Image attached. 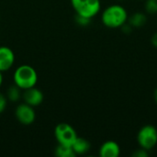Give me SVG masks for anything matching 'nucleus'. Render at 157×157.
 <instances>
[{"label": "nucleus", "instance_id": "nucleus-12", "mask_svg": "<svg viewBox=\"0 0 157 157\" xmlns=\"http://www.w3.org/2000/svg\"><path fill=\"white\" fill-rule=\"evenodd\" d=\"M54 155L57 157H75L76 155L71 146L58 144L54 150Z\"/></svg>", "mask_w": 157, "mask_h": 157}, {"label": "nucleus", "instance_id": "nucleus-14", "mask_svg": "<svg viewBox=\"0 0 157 157\" xmlns=\"http://www.w3.org/2000/svg\"><path fill=\"white\" fill-rule=\"evenodd\" d=\"M144 8L148 14H157V0H145Z\"/></svg>", "mask_w": 157, "mask_h": 157}, {"label": "nucleus", "instance_id": "nucleus-4", "mask_svg": "<svg viewBox=\"0 0 157 157\" xmlns=\"http://www.w3.org/2000/svg\"><path fill=\"white\" fill-rule=\"evenodd\" d=\"M137 142L141 148L152 150L157 144V129L151 124L143 126L137 134Z\"/></svg>", "mask_w": 157, "mask_h": 157}, {"label": "nucleus", "instance_id": "nucleus-9", "mask_svg": "<svg viewBox=\"0 0 157 157\" xmlns=\"http://www.w3.org/2000/svg\"><path fill=\"white\" fill-rule=\"evenodd\" d=\"M98 154L101 157H118L121 155V147L115 141H106L101 144Z\"/></svg>", "mask_w": 157, "mask_h": 157}, {"label": "nucleus", "instance_id": "nucleus-20", "mask_svg": "<svg viewBox=\"0 0 157 157\" xmlns=\"http://www.w3.org/2000/svg\"><path fill=\"white\" fill-rule=\"evenodd\" d=\"M3 84V72L0 71V87Z\"/></svg>", "mask_w": 157, "mask_h": 157}, {"label": "nucleus", "instance_id": "nucleus-1", "mask_svg": "<svg viewBox=\"0 0 157 157\" xmlns=\"http://www.w3.org/2000/svg\"><path fill=\"white\" fill-rule=\"evenodd\" d=\"M103 25L109 29L121 28L128 21V13L121 5H111L105 8L101 15Z\"/></svg>", "mask_w": 157, "mask_h": 157}, {"label": "nucleus", "instance_id": "nucleus-7", "mask_svg": "<svg viewBox=\"0 0 157 157\" xmlns=\"http://www.w3.org/2000/svg\"><path fill=\"white\" fill-rule=\"evenodd\" d=\"M23 91L24 92L22 94V98H23L24 102L27 103L28 105L34 108V107L40 106L43 102L44 95L40 89L33 86Z\"/></svg>", "mask_w": 157, "mask_h": 157}, {"label": "nucleus", "instance_id": "nucleus-6", "mask_svg": "<svg viewBox=\"0 0 157 157\" xmlns=\"http://www.w3.org/2000/svg\"><path fill=\"white\" fill-rule=\"evenodd\" d=\"M15 116L17 121L23 125H30L36 119V113L33 107L25 102L17 106L15 109Z\"/></svg>", "mask_w": 157, "mask_h": 157}, {"label": "nucleus", "instance_id": "nucleus-15", "mask_svg": "<svg viewBox=\"0 0 157 157\" xmlns=\"http://www.w3.org/2000/svg\"><path fill=\"white\" fill-rule=\"evenodd\" d=\"M7 106V98L0 93V114L3 113Z\"/></svg>", "mask_w": 157, "mask_h": 157}, {"label": "nucleus", "instance_id": "nucleus-5", "mask_svg": "<svg viewBox=\"0 0 157 157\" xmlns=\"http://www.w3.org/2000/svg\"><path fill=\"white\" fill-rule=\"evenodd\" d=\"M54 137L58 144L72 146L75 139L77 138V133L73 126L68 123H59L54 129Z\"/></svg>", "mask_w": 157, "mask_h": 157}, {"label": "nucleus", "instance_id": "nucleus-16", "mask_svg": "<svg viewBox=\"0 0 157 157\" xmlns=\"http://www.w3.org/2000/svg\"><path fill=\"white\" fill-rule=\"evenodd\" d=\"M75 20H76L77 24L80 25V26H87L91 21L90 18H87V17H82V16H78V15H76Z\"/></svg>", "mask_w": 157, "mask_h": 157}, {"label": "nucleus", "instance_id": "nucleus-8", "mask_svg": "<svg viewBox=\"0 0 157 157\" xmlns=\"http://www.w3.org/2000/svg\"><path fill=\"white\" fill-rule=\"evenodd\" d=\"M15 63L14 52L6 46H0V71H8Z\"/></svg>", "mask_w": 157, "mask_h": 157}, {"label": "nucleus", "instance_id": "nucleus-3", "mask_svg": "<svg viewBox=\"0 0 157 157\" xmlns=\"http://www.w3.org/2000/svg\"><path fill=\"white\" fill-rule=\"evenodd\" d=\"M71 5L76 15L92 19L101 8L100 0H71Z\"/></svg>", "mask_w": 157, "mask_h": 157}, {"label": "nucleus", "instance_id": "nucleus-2", "mask_svg": "<svg viewBox=\"0 0 157 157\" xmlns=\"http://www.w3.org/2000/svg\"><path fill=\"white\" fill-rule=\"evenodd\" d=\"M13 80L14 84L21 90H26L36 86L38 82V74L32 66L22 64L16 68L13 75Z\"/></svg>", "mask_w": 157, "mask_h": 157}, {"label": "nucleus", "instance_id": "nucleus-18", "mask_svg": "<svg viewBox=\"0 0 157 157\" xmlns=\"http://www.w3.org/2000/svg\"><path fill=\"white\" fill-rule=\"evenodd\" d=\"M151 43L155 48H157V32L154 33L151 37Z\"/></svg>", "mask_w": 157, "mask_h": 157}, {"label": "nucleus", "instance_id": "nucleus-10", "mask_svg": "<svg viewBox=\"0 0 157 157\" xmlns=\"http://www.w3.org/2000/svg\"><path fill=\"white\" fill-rule=\"evenodd\" d=\"M71 147L76 155H82L89 152L91 144L89 141H87L86 139L77 136V138L75 139V141L74 142Z\"/></svg>", "mask_w": 157, "mask_h": 157}, {"label": "nucleus", "instance_id": "nucleus-13", "mask_svg": "<svg viewBox=\"0 0 157 157\" xmlns=\"http://www.w3.org/2000/svg\"><path fill=\"white\" fill-rule=\"evenodd\" d=\"M21 96H22L21 89L17 86H16L15 84L13 86H9V88L7 89L6 98H7V100H9V101L17 102L20 99Z\"/></svg>", "mask_w": 157, "mask_h": 157}, {"label": "nucleus", "instance_id": "nucleus-17", "mask_svg": "<svg viewBox=\"0 0 157 157\" xmlns=\"http://www.w3.org/2000/svg\"><path fill=\"white\" fill-rule=\"evenodd\" d=\"M149 155V153L147 150L144 149V148H141L136 150L133 154H132V156L134 157H147Z\"/></svg>", "mask_w": 157, "mask_h": 157}, {"label": "nucleus", "instance_id": "nucleus-19", "mask_svg": "<svg viewBox=\"0 0 157 157\" xmlns=\"http://www.w3.org/2000/svg\"><path fill=\"white\" fill-rule=\"evenodd\" d=\"M154 98H155V103L157 104V87L155 88V92H154Z\"/></svg>", "mask_w": 157, "mask_h": 157}, {"label": "nucleus", "instance_id": "nucleus-11", "mask_svg": "<svg viewBox=\"0 0 157 157\" xmlns=\"http://www.w3.org/2000/svg\"><path fill=\"white\" fill-rule=\"evenodd\" d=\"M147 22V17L143 12L133 13L130 17H128V23L132 28H142Z\"/></svg>", "mask_w": 157, "mask_h": 157}]
</instances>
